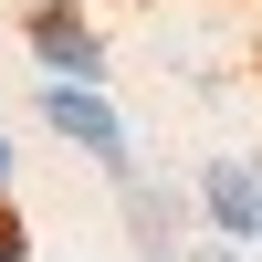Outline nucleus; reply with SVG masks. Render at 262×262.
Masks as SVG:
<instances>
[{
	"label": "nucleus",
	"mask_w": 262,
	"mask_h": 262,
	"mask_svg": "<svg viewBox=\"0 0 262 262\" xmlns=\"http://www.w3.org/2000/svg\"><path fill=\"white\" fill-rule=\"evenodd\" d=\"M21 42H32L53 74H95L105 63V32H95L84 0H32V11H21Z\"/></svg>",
	"instance_id": "nucleus-1"
},
{
	"label": "nucleus",
	"mask_w": 262,
	"mask_h": 262,
	"mask_svg": "<svg viewBox=\"0 0 262 262\" xmlns=\"http://www.w3.org/2000/svg\"><path fill=\"white\" fill-rule=\"evenodd\" d=\"M42 116H53L63 137H84L95 158H126V137H116V105H105V84H95V74H74V84H53V95H42Z\"/></svg>",
	"instance_id": "nucleus-2"
},
{
	"label": "nucleus",
	"mask_w": 262,
	"mask_h": 262,
	"mask_svg": "<svg viewBox=\"0 0 262 262\" xmlns=\"http://www.w3.org/2000/svg\"><path fill=\"white\" fill-rule=\"evenodd\" d=\"M210 210H221V231H262V168H242V158H221L210 168Z\"/></svg>",
	"instance_id": "nucleus-3"
},
{
	"label": "nucleus",
	"mask_w": 262,
	"mask_h": 262,
	"mask_svg": "<svg viewBox=\"0 0 262 262\" xmlns=\"http://www.w3.org/2000/svg\"><path fill=\"white\" fill-rule=\"evenodd\" d=\"M126 221H137L147 252H168V200H158V189H137V210H126Z\"/></svg>",
	"instance_id": "nucleus-4"
},
{
	"label": "nucleus",
	"mask_w": 262,
	"mask_h": 262,
	"mask_svg": "<svg viewBox=\"0 0 262 262\" xmlns=\"http://www.w3.org/2000/svg\"><path fill=\"white\" fill-rule=\"evenodd\" d=\"M21 252H32V221H21L11 200H0V262H21Z\"/></svg>",
	"instance_id": "nucleus-5"
},
{
	"label": "nucleus",
	"mask_w": 262,
	"mask_h": 262,
	"mask_svg": "<svg viewBox=\"0 0 262 262\" xmlns=\"http://www.w3.org/2000/svg\"><path fill=\"white\" fill-rule=\"evenodd\" d=\"M0 189H11V137H0Z\"/></svg>",
	"instance_id": "nucleus-6"
}]
</instances>
